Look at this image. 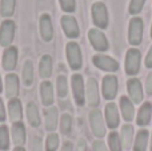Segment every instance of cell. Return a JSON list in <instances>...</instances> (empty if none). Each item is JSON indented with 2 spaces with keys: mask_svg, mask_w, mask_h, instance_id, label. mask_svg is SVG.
<instances>
[{
  "mask_svg": "<svg viewBox=\"0 0 152 151\" xmlns=\"http://www.w3.org/2000/svg\"><path fill=\"white\" fill-rule=\"evenodd\" d=\"M40 95H42V100L43 104L50 106L53 102V90H52V84L50 82H43L40 84Z\"/></svg>",
  "mask_w": 152,
  "mask_h": 151,
  "instance_id": "20",
  "label": "cell"
},
{
  "mask_svg": "<svg viewBox=\"0 0 152 151\" xmlns=\"http://www.w3.org/2000/svg\"><path fill=\"white\" fill-rule=\"evenodd\" d=\"M1 90H3V87H1V79H0V92H1Z\"/></svg>",
  "mask_w": 152,
  "mask_h": 151,
  "instance_id": "45",
  "label": "cell"
},
{
  "mask_svg": "<svg viewBox=\"0 0 152 151\" xmlns=\"http://www.w3.org/2000/svg\"><path fill=\"white\" fill-rule=\"evenodd\" d=\"M8 147H10L8 128L5 126H0V150H7Z\"/></svg>",
  "mask_w": 152,
  "mask_h": 151,
  "instance_id": "32",
  "label": "cell"
},
{
  "mask_svg": "<svg viewBox=\"0 0 152 151\" xmlns=\"http://www.w3.org/2000/svg\"><path fill=\"white\" fill-rule=\"evenodd\" d=\"M132 136H134V127L131 125H124L121 127V144L126 149H129L132 144Z\"/></svg>",
  "mask_w": 152,
  "mask_h": 151,
  "instance_id": "27",
  "label": "cell"
},
{
  "mask_svg": "<svg viewBox=\"0 0 152 151\" xmlns=\"http://www.w3.org/2000/svg\"><path fill=\"white\" fill-rule=\"evenodd\" d=\"M60 5L61 10L66 11V12H74L76 8L75 0H60Z\"/></svg>",
  "mask_w": 152,
  "mask_h": 151,
  "instance_id": "36",
  "label": "cell"
},
{
  "mask_svg": "<svg viewBox=\"0 0 152 151\" xmlns=\"http://www.w3.org/2000/svg\"><path fill=\"white\" fill-rule=\"evenodd\" d=\"M16 0H1L0 1V15L3 18H11L15 11Z\"/></svg>",
  "mask_w": 152,
  "mask_h": 151,
  "instance_id": "28",
  "label": "cell"
},
{
  "mask_svg": "<svg viewBox=\"0 0 152 151\" xmlns=\"http://www.w3.org/2000/svg\"><path fill=\"white\" fill-rule=\"evenodd\" d=\"M88 37H89V42H91L92 47L96 51L104 52V51L108 50V40H107V37H105V35L103 34L100 29H97V28L89 29Z\"/></svg>",
  "mask_w": 152,
  "mask_h": 151,
  "instance_id": "4",
  "label": "cell"
},
{
  "mask_svg": "<svg viewBox=\"0 0 152 151\" xmlns=\"http://www.w3.org/2000/svg\"><path fill=\"white\" fill-rule=\"evenodd\" d=\"M12 138L18 146H21L26 142V128L21 122H18L12 126Z\"/></svg>",
  "mask_w": 152,
  "mask_h": 151,
  "instance_id": "22",
  "label": "cell"
},
{
  "mask_svg": "<svg viewBox=\"0 0 152 151\" xmlns=\"http://www.w3.org/2000/svg\"><path fill=\"white\" fill-rule=\"evenodd\" d=\"M8 110H10V117L13 122H18V120L21 119L23 112H21L20 100H18V99H12V100L10 102V104H8Z\"/></svg>",
  "mask_w": 152,
  "mask_h": 151,
  "instance_id": "24",
  "label": "cell"
},
{
  "mask_svg": "<svg viewBox=\"0 0 152 151\" xmlns=\"http://www.w3.org/2000/svg\"><path fill=\"white\" fill-rule=\"evenodd\" d=\"M58 125V108L51 107L45 111V128L48 131H53Z\"/></svg>",
  "mask_w": 152,
  "mask_h": 151,
  "instance_id": "23",
  "label": "cell"
},
{
  "mask_svg": "<svg viewBox=\"0 0 152 151\" xmlns=\"http://www.w3.org/2000/svg\"><path fill=\"white\" fill-rule=\"evenodd\" d=\"M92 20L97 28H107L108 27V11L104 3H95L92 5Z\"/></svg>",
  "mask_w": 152,
  "mask_h": 151,
  "instance_id": "2",
  "label": "cell"
},
{
  "mask_svg": "<svg viewBox=\"0 0 152 151\" xmlns=\"http://www.w3.org/2000/svg\"><path fill=\"white\" fill-rule=\"evenodd\" d=\"M75 151H87V144H86V141H84V139H79L77 141Z\"/></svg>",
  "mask_w": 152,
  "mask_h": 151,
  "instance_id": "40",
  "label": "cell"
},
{
  "mask_svg": "<svg viewBox=\"0 0 152 151\" xmlns=\"http://www.w3.org/2000/svg\"><path fill=\"white\" fill-rule=\"evenodd\" d=\"M67 79H66V76H59L58 78V94H59V96L60 98H64V96L67 95Z\"/></svg>",
  "mask_w": 152,
  "mask_h": 151,
  "instance_id": "35",
  "label": "cell"
},
{
  "mask_svg": "<svg viewBox=\"0 0 152 151\" xmlns=\"http://www.w3.org/2000/svg\"><path fill=\"white\" fill-rule=\"evenodd\" d=\"M143 29H144V24L143 20L139 16H135L129 20L128 27V42L131 45H139L142 43L143 37Z\"/></svg>",
  "mask_w": 152,
  "mask_h": 151,
  "instance_id": "1",
  "label": "cell"
},
{
  "mask_svg": "<svg viewBox=\"0 0 152 151\" xmlns=\"http://www.w3.org/2000/svg\"><path fill=\"white\" fill-rule=\"evenodd\" d=\"M5 119V111H4V104H3L1 99H0V122Z\"/></svg>",
  "mask_w": 152,
  "mask_h": 151,
  "instance_id": "42",
  "label": "cell"
},
{
  "mask_svg": "<svg viewBox=\"0 0 152 151\" xmlns=\"http://www.w3.org/2000/svg\"><path fill=\"white\" fill-rule=\"evenodd\" d=\"M18 62V50L16 47H8L3 55V67L5 71H12Z\"/></svg>",
  "mask_w": 152,
  "mask_h": 151,
  "instance_id": "15",
  "label": "cell"
},
{
  "mask_svg": "<svg viewBox=\"0 0 152 151\" xmlns=\"http://www.w3.org/2000/svg\"><path fill=\"white\" fill-rule=\"evenodd\" d=\"M27 118L28 122L31 123V126L37 127L40 125V117H39V111L35 103H28L27 104Z\"/></svg>",
  "mask_w": 152,
  "mask_h": 151,
  "instance_id": "25",
  "label": "cell"
},
{
  "mask_svg": "<svg viewBox=\"0 0 152 151\" xmlns=\"http://www.w3.org/2000/svg\"><path fill=\"white\" fill-rule=\"evenodd\" d=\"M72 91H74V98L79 106L84 104V82L81 75L75 74L72 76Z\"/></svg>",
  "mask_w": 152,
  "mask_h": 151,
  "instance_id": "11",
  "label": "cell"
},
{
  "mask_svg": "<svg viewBox=\"0 0 152 151\" xmlns=\"http://www.w3.org/2000/svg\"><path fill=\"white\" fill-rule=\"evenodd\" d=\"M127 88H128L129 98L134 100V103H140L143 100V88L139 79H135V78L129 79L127 82Z\"/></svg>",
  "mask_w": 152,
  "mask_h": 151,
  "instance_id": "12",
  "label": "cell"
},
{
  "mask_svg": "<svg viewBox=\"0 0 152 151\" xmlns=\"http://www.w3.org/2000/svg\"><path fill=\"white\" fill-rule=\"evenodd\" d=\"M151 37H152V27H151Z\"/></svg>",
  "mask_w": 152,
  "mask_h": 151,
  "instance_id": "47",
  "label": "cell"
},
{
  "mask_svg": "<svg viewBox=\"0 0 152 151\" xmlns=\"http://www.w3.org/2000/svg\"><path fill=\"white\" fill-rule=\"evenodd\" d=\"M40 34H42L43 40H45V42L52 40L53 36L52 20H51L50 15H47V13L42 15V18H40Z\"/></svg>",
  "mask_w": 152,
  "mask_h": 151,
  "instance_id": "14",
  "label": "cell"
},
{
  "mask_svg": "<svg viewBox=\"0 0 152 151\" xmlns=\"http://www.w3.org/2000/svg\"><path fill=\"white\" fill-rule=\"evenodd\" d=\"M105 120L110 128H116L119 126V111L115 103H108L105 106Z\"/></svg>",
  "mask_w": 152,
  "mask_h": 151,
  "instance_id": "17",
  "label": "cell"
},
{
  "mask_svg": "<svg viewBox=\"0 0 152 151\" xmlns=\"http://www.w3.org/2000/svg\"><path fill=\"white\" fill-rule=\"evenodd\" d=\"M87 100L91 107H96L99 104V88L94 78H89L87 82Z\"/></svg>",
  "mask_w": 152,
  "mask_h": 151,
  "instance_id": "13",
  "label": "cell"
},
{
  "mask_svg": "<svg viewBox=\"0 0 152 151\" xmlns=\"http://www.w3.org/2000/svg\"><path fill=\"white\" fill-rule=\"evenodd\" d=\"M142 54L136 48H131L127 51L126 55V72L127 75H136L140 68Z\"/></svg>",
  "mask_w": 152,
  "mask_h": 151,
  "instance_id": "3",
  "label": "cell"
},
{
  "mask_svg": "<svg viewBox=\"0 0 152 151\" xmlns=\"http://www.w3.org/2000/svg\"><path fill=\"white\" fill-rule=\"evenodd\" d=\"M32 151H42V139L39 136H35L32 142Z\"/></svg>",
  "mask_w": 152,
  "mask_h": 151,
  "instance_id": "37",
  "label": "cell"
},
{
  "mask_svg": "<svg viewBox=\"0 0 152 151\" xmlns=\"http://www.w3.org/2000/svg\"><path fill=\"white\" fill-rule=\"evenodd\" d=\"M148 144V131L147 130H140L137 133L136 141L134 144V151H145Z\"/></svg>",
  "mask_w": 152,
  "mask_h": 151,
  "instance_id": "26",
  "label": "cell"
},
{
  "mask_svg": "<svg viewBox=\"0 0 152 151\" xmlns=\"http://www.w3.org/2000/svg\"><path fill=\"white\" fill-rule=\"evenodd\" d=\"M144 3H145V0H131L129 1V7H128V12L131 15H137L143 10Z\"/></svg>",
  "mask_w": 152,
  "mask_h": 151,
  "instance_id": "33",
  "label": "cell"
},
{
  "mask_svg": "<svg viewBox=\"0 0 152 151\" xmlns=\"http://www.w3.org/2000/svg\"><path fill=\"white\" fill-rule=\"evenodd\" d=\"M71 128H72V118L71 115L68 114H64L61 117V122H60V130L64 135H68L71 133Z\"/></svg>",
  "mask_w": 152,
  "mask_h": 151,
  "instance_id": "31",
  "label": "cell"
},
{
  "mask_svg": "<svg viewBox=\"0 0 152 151\" xmlns=\"http://www.w3.org/2000/svg\"><path fill=\"white\" fill-rule=\"evenodd\" d=\"M118 92V79L113 75H107L103 79V96L107 100H112Z\"/></svg>",
  "mask_w": 152,
  "mask_h": 151,
  "instance_id": "10",
  "label": "cell"
},
{
  "mask_svg": "<svg viewBox=\"0 0 152 151\" xmlns=\"http://www.w3.org/2000/svg\"><path fill=\"white\" fill-rule=\"evenodd\" d=\"M58 146H59V136L56 134H50L47 138V144H45L47 151H56Z\"/></svg>",
  "mask_w": 152,
  "mask_h": 151,
  "instance_id": "34",
  "label": "cell"
},
{
  "mask_svg": "<svg viewBox=\"0 0 152 151\" xmlns=\"http://www.w3.org/2000/svg\"><path fill=\"white\" fill-rule=\"evenodd\" d=\"M60 23H61V27H63L64 34H66L67 37H69V39H76V37H79L80 29H79L77 21H76L75 18L66 15L60 19Z\"/></svg>",
  "mask_w": 152,
  "mask_h": 151,
  "instance_id": "9",
  "label": "cell"
},
{
  "mask_svg": "<svg viewBox=\"0 0 152 151\" xmlns=\"http://www.w3.org/2000/svg\"><path fill=\"white\" fill-rule=\"evenodd\" d=\"M19 92V79L15 74H8L5 76V95L8 99H15Z\"/></svg>",
  "mask_w": 152,
  "mask_h": 151,
  "instance_id": "16",
  "label": "cell"
},
{
  "mask_svg": "<svg viewBox=\"0 0 152 151\" xmlns=\"http://www.w3.org/2000/svg\"><path fill=\"white\" fill-rule=\"evenodd\" d=\"M23 82L26 86H31L34 82V66L32 62H26L23 68Z\"/></svg>",
  "mask_w": 152,
  "mask_h": 151,
  "instance_id": "29",
  "label": "cell"
},
{
  "mask_svg": "<svg viewBox=\"0 0 152 151\" xmlns=\"http://www.w3.org/2000/svg\"><path fill=\"white\" fill-rule=\"evenodd\" d=\"M120 110H121V115H123L124 120L131 122L134 119V115H135L134 104H132V102L127 96H121L120 98Z\"/></svg>",
  "mask_w": 152,
  "mask_h": 151,
  "instance_id": "18",
  "label": "cell"
},
{
  "mask_svg": "<svg viewBox=\"0 0 152 151\" xmlns=\"http://www.w3.org/2000/svg\"><path fill=\"white\" fill-rule=\"evenodd\" d=\"M67 59L72 70H79L81 67V51L77 43L69 42L67 44Z\"/></svg>",
  "mask_w": 152,
  "mask_h": 151,
  "instance_id": "6",
  "label": "cell"
},
{
  "mask_svg": "<svg viewBox=\"0 0 152 151\" xmlns=\"http://www.w3.org/2000/svg\"><path fill=\"white\" fill-rule=\"evenodd\" d=\"M145 67L152 68V45H151L150 51H148V54H147V58H145Z\"/></svg>",
  "mask_w": 152,
  "mask_h": 151,
  "instance_id": "41",
  "label": "cell"
},
{
  "mask_svg": "<svg viewBox=\"0 0 152 151\" xmlns=\"http://www.w3.org/2000/svg\"><path fill=\"white\" fill-rule=\"evenodd\" d=\"M61 151H72V143L71 142H66V143L63 144V149Z\"/></svg>",
  "mask_w": 152,
  "mask_h": 151,
  "instance_id": "43",
  "label": "cell"
},
{
  "mask_svg": "<svg viewBox=\"0 0 152 151\" xmlns=\"http://www.w3.org/2000/svg\"><path fill=\"white\" fill-rule=\"evenodd\" d=\"M151 115H152V106L151 103H143V106L139 108L137 112V118L136 122L139 126H147L151 120Z\"/></svg>",
  "mask_w": 152,
  "mask_h": 151,
  "instance_id": "19",
  "label": "cell"
},
{
  "mask_svg": "<svg viewBox=\"0 0 152 151\" xmlns=\"http://www.w3.org/2000/svg\"><path fill=\"white\" fill-rule=\"evenodd\" d=\"M94 64L97 68L103 70V71H108V72H115L119 70V63L112 59L111 56H105V55H95L92 58Z\"/></svg>",
  "mask_w": 152,
  "mask_h": 151,
  "instance_id": "7",
  "label": "cell"
},
{
  "mask_svg": "<svg viewBox=\"0 0 152 151\" xmlns=\"http://www.w3.org/2000/svg\"><path fill=\"white\" fill-rule=\"evenodd\" d=\"M108 144L111 151H121V141L118 133H111L108 135Z\"/></svg>",
  "mask_w": 152,
  "mask_h": 151,
  "instance_id": "30",
  "label": "cell"
},
{
  "mask_svg": "<svg viewBox=\"0 0 152 151\" xmlns=\"http://www.w3.org/2000/svg\"><path fill=\"white\" fill-rule=\"evenodd\" d=\"M13 151H26V150H24L23 147H16V149L13 150Z\"/></svg>",
  "mask_w": 152,
  "mask_h": 151,
  "instance_id": "44",
  "label": "cell"
},
{
  "mask_svg": "<svg viewBox=\"0 0 152 151\" xmlns=\"http://www.w3.org/2000/svg\"><path fill=\"white\" fill-rule=\"evenodd\" d=\"M89 122H91V128L92 133L95 134V136L97 138H103L105 135V126L103 122L102 112L99 110H94L89 114Z\"/></svg>",
  "mask_w": 152,
  "mask_h": 151,
  "instance_id": "8",
  "label": "cell"
},
{
  "mask_svg": "<svg viewBox=\"0 0 152 151\" xmlns=\"http://www.w3.org/2000/svg\"><path fill=\"white\" fill-rule=\"evenodd\" d=\"M39 72H40V76L44 78V79L51 76V74H52V58L50 55H44L40 59Z\"/></svg>",
  "mask_w": 152,
  "mask_h": 151,
  "instance_id": "21",
  "label": "cell"
},
{
  "mask_svg": "<svg viewBox=\"0 0 152 151\" xmlns=\"http://www.w3.org/2000/svg\"><path fill=\"white\" fill-rule=\"evenodd\" d=\"M94 151H108V150L102 141H96L94 142Z\"/></svg>",
  "mask_w": 152,
  "mask_h": 151,
  "instance_id": "39",
  "label": "cell"
},
{
  "mask_svg": "<svg viewBox=\"0 0 152 151\" xmlns=\"http://www.w3.org/2000/svg\"><path fill=\"white\" fill-rule=\"evenodd\" d=\"M15 21L4 20L0 27V44L3 47H10L15 36Z\"/></svg>",
  "mask_w": 152,
  "mask_h": 151,
  "instance_id": "5",
  "label": "cell"
},
{
  "mask_svg": "<svg viewBox=\"0 0 152 151\" xmlns=\"http://www.w3.org/2000/svg\"><path fill=\"white\" fill-rule=\"evenodd\" d=\"M151 151H152V136H151Z\"/></svg>",
  "mask_w": 152,
  "mask_h": 151,
  "instance_id": "46",
  "label": "cell"
},
{
  "mask_svg": "<svg viewBox=\"0 0 152 151\" xmlns=\"http://www.w3.org/2000/svg\"><path fill=\"white\" fill-rule=\"evenodd\" d=\"M145 90H147V92L150 95H152V71L148 74L147 80H145Z\"/></svg>",
  "mask_w": 152,
  "mask_h": 151,
  "instance_id": "38",
  "label": "cell"
}]
</instances>
